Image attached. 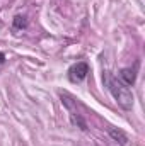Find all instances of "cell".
Wrapping results in <instances>:
<instances>
[{"label": "cell", "mask_w": 145, "mask_h": 146, "mask_svg": "<svg viewBox=\"0 0 145 146\" xmlns=\"http://www.w3.org/2000/svg\"><path fill=\"white\" fill-rule=\"evenodd\" d=\"M104 83L108 85L111 95L114 97V100L118 102V106L121 109L130 110L133 107V94H132L130 87H126L119 78H116V76H113L109 72H106L104 73Z\"/></svg>", "instance_id": "cell-1"}, {"label": "cell", "mask_w": 145, "mask_h": 146, "mask_svg": "<svg viewBox=\"0 0 145 146\" xmlns=\"http://www.w3.org/2000/svg\"><path fill=\"white\" fill-rule=\"evenodd\" d=\"M62 97V102H63V106L68 109V112H70V117H72V122L77 126V127H80L82 131H85L87 129V124H85V121H84V117L79 114V110H77V104L73 102L72 99L67 95V94H62L60 95Z\"/></svg>", "instance_id": "cell-2"}, {"label": "cell", "mask_w": 145, "mask_h": 146, "mask_svg": "<svg viewBox=\"0 0 145 146\" xmlns=\"http://www.w3.org/2000/svg\"><path fill=\"white\" fill-rule=\"evenodd\" d=\"M87 73H89L87 63H84V61L75 63V65L70 66V70H68V80H70L72 83H79V82H82V80L87 76Z\"/></svg>", "instance_id": "cell-3"}, {"label": "cell", "mask_w": 145, "mask_h": 146, "mask_svg": "<svg viewBox=\"0 0 145 146\" xmlns=\"http://www.w3.org/2000/svg\"><path fill=\"white\" fill-rule=\"evenodd\" d=\"M119 80L126 85V87H132L137 80V70L135 68H123L119 72Z\"/></svg>", "instance_id": "cell-4"}, {"label": "cell", "mask_w": 145, "mask_h": 146, "mask_svg": "<svg viewBox=\"0 0 145 146\" xmlns=\"http://www.w3.org/2000/svg\"><path fill=\"white\" fill-rule=\"evenodd\" d=\"M109 136H111L114 141H118L121 146L128 145V136H126L123 131H119V129H109Z\"/></svg>", "instance_id": "cell-5"}, {"label": "cell", "mask_w": 145, "mask_h": 146, "mask_svg": "<svg viewBox=\"0 0 145 146\" xmlns=\"http://www.w3.org/2000/svg\"><path fill=\"white\" fill-rule=\"evenodd\" d=\"M12 27H14L15 31L26 29V27H28V19H26L24 15H15V17L12 19Z\"/></svg>", "instance_id": "cell-6"}, {"label": "cell", "mask_w": 145, "mask_h": 146, "mask_svg": "<svg viewBox=\"0 0 145 146\" xmlns=\"http://www.w3.org/2000/svg\"><path fill=\"white\" fill-rule=\"evenodd\" d=\"M3 63H5V54H3V53H0V66H2Z\"/></svg>", "instance_id": "cell-7"}]
</instances>
